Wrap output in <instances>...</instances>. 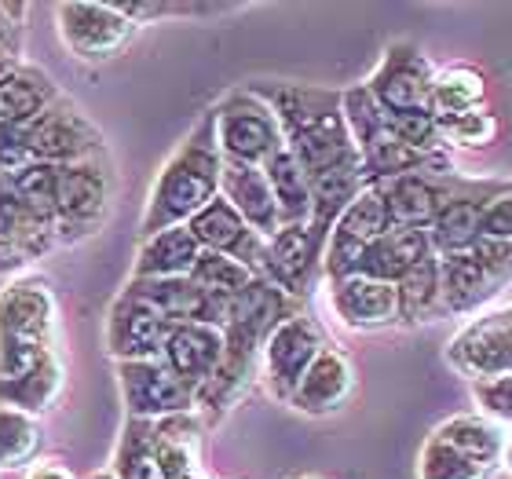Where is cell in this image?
<instances>
[{"label":"cell","instance_id":"obj_1","mask_svg":"<svg viewBox=\"0 0 512 479\" xmlns=\"http://www.w3.org/2000/svg\"><path fill=\"white\" fill-rule=\"evenodd\" d=\"M249 88L275 110L278 125L286 132V147L293 150V158L304 165L311 180L359 161V150L344 121L341 92L297 85V81H256Z\"/></svg>","mask_w":512,"mask_h":479},{"label":"cell","instance_id":"obj_2","mask_svg":"<svg viewBox=\"0 0 512 479\" xmlns=\"http://www.w3.org/2000/svg\"><path fill=\"white\" fill-rule=\"evenodd\" d=\"M220 176H224V154L216 147V121L209 110L161 165L139 220V235L150 238L169 227H187L205 205L220 198Z\"/></svg>","mask_w":512,"mask_h":479},{"label":"cell","instance_id":"obj_3","mask_svg":"<svg viewBox=\"0 0 512 479\" xmlns=\"http://www.w3.org/2000/svg\"><path fill=\"white\" fill-rule=\"evenodd\" d=\"M509 436L480 414H461L432 428L417 454V479H491L505 465Z\"/></svg>","mask_w":512,"mask_h":479},{"label":"cell","instance_id":"obj_4","mask_svg":"<svg viewBox=\"0 0 512 479\" xmlns=\"http://www.w3.org/2000/svg\"><path fill=\"white\" fill-rule=\"evenodd\" d=\"M55 297L44 278H19L0 289V381L33 370L55 352Z\"/></svg>","mask_w":512,"mask_h":479},{"label":"cell","instance_id":"obj_5","mask_svg":"<svg viewBox=\"0 0 512 479\" xmlns=\"http://www.w3.org/2000/svg\"><path fill=\"white\" fill-rule=\"evenodd\" d=\"M213 121L216 147H220L224 161H235V165L264 169L267 161L286 147V132L278 125L275 110L267 107L253 88H242V92L220 99L213 107Z\"/></svg>","mask_w":512,"mask_h":479},{"label":"cell","instance_id":"obj_6","mask_svg":"<svg viewBox=\"0 0 512 479\" xmlns=\"http://www.w3.org/2000/svg\"><path fill=\"white\" fill-rule=\"evenodd\" d=\"M512 278V245L480 238L465 253L439 256V282H443V315H469L502 293Z\"/></svg>","mask_w":512,"mask_h":479},{"label":"cell","instance_id":"obj_7","mask_svg":"<svg viewBox=\"0 0 512 479\" xmlns=\"http://www.w3.org/2000/svg\"><path fill=\"white\" fill-rule=\"evenodd\" d=\"M436 74L439 70L432 59L414 41H392L363 85L388 118H410V114H432Z\"/></svg>","mask_w":512,"mask_h":479},{"label":"cell","instance_id":"obj_8","mask_svg":"<svg viewBox=\"0 0 512 479\" xmlns=\"http://www.w3.org/2000/svg\"><path fill=\"white\" fill-rule=\"evenodd\" d=\"M392 231V216H388V202H384L381 183H366L359 198H355L344 216L333 224L330 242H326V256H322V271L330 282L337 278H352L363 253L377 238Z\"/></svg>","mask_w":512,"mask_h":479},{"label":"cell","instance_id":"obj_9","mask_svg":"<svg viewBox=\"0 0 512 479\" xmlns=\"http://www.w3.org/2000/svg\"><path fill=\"white\" fill-rule=\"evenodd\" d=\"M22 136H26L33 165L37 161L41 165H74V161H92L103 154V136L70 99H59L41 118L22 125Z\"/></svg>","mask_w":512,"mask_h":479},{"label":"cell","instance_id":"obj_10","mask_svg":"<svg viewBox=\"0 0 512 479\" xmlns=\"http://www.w3.org/2000/svg\"><path fill=\"white\" fill-rule=\"evenodd\" d=\"M322 348H326V341H322L319 322L308 319L304 311L289 315L286 322H278L271 337L264 341V352H260L267 392L275 395L278 403H289L293 392L300 388V381H304V373L311 370V362L319 359Z\"/></svg>","mask_w":512,"mask_h":479},{"label":"cell","instance_id":"obj_11","mask_svg":"<svg viewBox=\"0 0 512 479\" xmlns=\"http://www.w3.org/2000/svg\"><path fill=\"white\" fill-rule=\"evenodd\" d=\"M118 381L128 417L136 421H161V417L198 410V392L180 381L161 359L118 362Z\"/></svg>","mask_w":512,"mask_h":479},{"label":"cell","instance_id":"obj_12","mask_svg":"<svg viewBox=\"0 0 512 479\" xmlns=\"http://www.w3.org/2000/svg\"><path fill=\"white\" fill-rule=\"evenodd\" d=\"M110 205V172L99 158L59 165V183H55V224H59V242L81 238L96 231L99 220L107 216Z\"/></svg>","mask_w":512,"mask_h":479},{"label":"cell","instance_id":"obj_13","mask_svg":"<svg viewBox=\"0 0 512 479\" xmlns=\"http://www.w3.org/2000/svg\"><path fill=\"white\" fill-rule=\"evenodd\" d=\"M447 362L472 384L512 373V311L502 308L472 319L458 337H450Z\"/></svg>","mask_w":512,"mask_h":479},{"label":"cell","instance_id":"obj_14","mask_svg":"<svg viewBox=\"0 0 512 479\" xmlns=\"http://www.w3.org/2000/svg\"><path fill=\"white\" fill-rule=\"evenodd\" d=\"M55 22H59L63 44L77 59H85V63L114 59L132 41V33H136V22L125 19L114 4H85V0L59 4L55 8Z\"/></svg>","mask_w":512,"mask_h":479},{"label":"cell","instance_id":"obj_15","mask_svg":"<svg viewBox=\"0 0 512 479\" xmlns=\"http://www.w3.org/2000/svg\"><path fill=\"white\" fill-rule=\"evenodd\" d=\"M180 322H172L169 315H161L154 304L132 293L125 286L107 315V352L118 362H139V359H161L165 344H169L172 330Z\"/></svg>","mask_w":512,"mask_h":479},{"label":"cell","instance_id":"obj_16","mask_svg":"<svg viewBox=\"0 0 512 479\" xmlns=\"http://www.w3.org/2000/svg\"><path fill=\"white\" fill-rule=\"evenodd\" d=\"M465 187L469 180H461L458 172H410V176L381 183L392 227H414V231H432L439 213Z\"/></svg>","mask_w":512,"mask_h":479},{"label":"cell","instance_id":"obj_17","mask_svg":"<svg viewBox=\"0 0 512 479\" xmlns=\"http://www.w3.org/2000/svg\"><path fill=\"white\" fill-rule=\"evenodd\" d=\"M330 235L315 224H289L267 242V271L264 278L271 286L297 300L308 293L311 278L322 267Z\"/></svg>","mask_w":512,"mask_h":479},{"label":"cell","instance_id":"obj_18","mask_svg":"<svg viewBox=\"0 0 512 479\" xmlns=\"http://www.w3.org/2000/svg\"><path fill=\"white\" fill-rule=\"evenodd\" d=\"M55 242L59 227L52 216L37 213L11 191L8 180H0V275L44 256Z\"/></svg>","mask_w":512,"mask_h":479},{"label":"cell","instance_id":"obj_19","mask_svg":"<svg viewBox=\"0 0 512 479\" xmlns=\"http://www.w3.org/2000/svg\"><path fill=\"white\" fill-rule=\"evenodd\" d=\"M187 227H191L194 238L202 242L205 253H224V256H231V260H238V264H246L256 278H264L267 238L256 235L253 227L235 213V205L227 202L224 194H220L213 205H205Z\"/></svg>","mask_w":512,"mask_h":479},{"label":"cell","instance_id":"obj_20","mask_svg":"<svg viewBox=\"0 0 512 479\" xmlns=\"http://www.w3.org/2000/svg\"><path fill=\"white\" fill-rule=\"evenodd\" d=\"M330 304L341 326L355 333H377L403 322L399 289L392 282H377V278H337V282H330Z\"/></svg>","mask_w":512,"mask_h":479},{"label":"cell","instance_id":"obj_21","mask_svg":"<svg viewBox=\"0 0 512 479\" xmlns=\"http://www.w3.org/2000/svg\"><path fill=\"white\" fill-rule=\"evenodd\" d=\"M509 187H512L509 180H469V187L439 213V220L432 224V231H428L432 249H436L439 256L472 249V245L483 238V216H487V205H491L502 191H509Z\"/></svg>","mask_w":512,"mask_h":479},{"label":"cell","instance_id":"obj_22","mask_svg":"<svg viewBox=\"0 0 512 479\" xmlns=\"http://www.w3.org/2000/svg\"><path fill=\"white\" fill-rule=\"evenodd\" d=\"M224 352H227L224 330L205 326V322H180V326L172 330L165 352H161V362H165L180 381L191 384L194 392H202L205 384L216 377V370H220Z\"/></svg>","mask_w":512,"mask_h":479},{"label":"cell","instance_id":"obj_23","mask_svg":"<svg viewBox=\"0 0 512 479\" xmlns=\"http://www.w3.org/2000/svg\"><path fill=\"white\" fill-rule=\"evenodd\" d=\"M355 392V370L348 355L337 352V348H322L319 359L311 362V370L304 373V381L300 388L293 392L289 406L297 410V414H308V417H326V414H337Z\"/></svg>","mask_w":512,"mask_h":479},{"label":"cell","instance_id":"obj_24","mask_svg":"<svg viewBox=\"0 0 512 479\" xmlns=\"http://www.w3.org/2000/svg\"><path fill=\"white\" fill-rule=\"evenodd\" d=\"M220 194L235 205V213L253 227L256 235H264L267 242L282 231V209L275 202V191L267 183L264 169H253V165H235V161H224V176H220Z\"/></svg>","mask_w":512,"mask_h":479},{"label":"cell","instance_id":"obj_25","mask_svg":"<svg viewBox=\"0 0 512 479\" xmlns=\"http://www.w3.org/2000/svg\"><path fill=\"white\" fill-rule=\"evenodd\" d=\"M202 242L191 227H169L161 235H150L139 242L132 278H191L194 264L202 260Z\"/></svg>","mask_w":512,"mask_h":479},{"label":"cell","instance_id":"obj_26","mask_svg":"<svg viewBox=\"0 0 512 479\" xmlns=\"http://www.w3.org/2000/svg\"><path fill=\"white\" fill-rule=\"evenodd\" d=\"M59 99V88L44 70L11 63L8 74L0 77V125H30Z\"/></svg>","mask_w":512,"mask_h":479},{"label":"cell","instance_id":"obj_27","mask_svg":"<svg viewBox=\"0 0 512 479\" xmlns=\"http://www.w3.org/2000/svg\"><path fill=\"white\" fill-rule=\"evenodd\" d=\"M432 253V238L428 231H414V227H392L384 238H377L370 249L363 253L355 275L377 278V282H392L399 286L403 275L421 260V256Z\"/></svg>","mask_w":512,"mask_h":479},{"label":"cell","instance_id":"obj_28","mask_svg":"<svg viewBox=\"0 0 512 479\" xmlns=\"http://www.w3.org/2000/svg\"><path fill=\"white\" fill-rule=\"evenodd\" d=\"M66 370L59 352H48L33 370L11 377V381H0V406H11V410H22V414H44L52 410L55 399L63 395Z\"/></svg>","mask_w":512,"mask_h":479},{"label":"cell","instance_id":"obj_29","mask_svg":"<svg viewBox=\"0 0 512 479\" xmlns=\"http://www.w3.org/2000/svg\"><path fill=\"white\" fill-rule=\"evenodd\" d=\"M114 476L118 479H172L161 458V439L154 421L128 417L121 428L118 450H114Z\"/></svg>","mask_w":512,"mask_h":479},{"label":"cell","instance_id":"obj_30","mask_svg":"<svg viewBox=\"0 0 512 479\" xmlns=\"http://www.w3.org/2000/svg\"><path fill=\"white\" fill-rule=\"evenodd\" d=\"M267 183L275 191V202L282 209V224H311V213H315V202H311V176L304 172L293 150L282 147L275 158L264 165Z\"/></svg>","mask_w":512,"mask_h":479},{"label":"cell","instance_id":"obj_31","mask_svg":"<svg viewBox=\"0 0 512 479\" xmlns=\"http://www.w3.org/2000/svg\"><path fill=\"white\" fill-rule=\"evenodd\" d=\"M399 311L406 326L443 319V282H439V253L421 256L399 282Z\"/></svg>","mask_w":512,"mask_h":479},{"label":"cell","instance_id":"obj_32","mask_svg":"<svg viewBox=\"0 0 512 479\" xmlns=\"http://www.w3.org/2000/svg\"><path fill=\"white\" fill-rule=\"evenodd\" d=\"M480 107H487V77L465 63L443 66L432 85V118H458Z\"/></svg>","mask_w":512,"mask_h":479},{"label":"cell","instance_id":"obj_33","mask_svg":"<svg viewBox=\"0 0 512 479\" xmlns=\"http://www.w3.org/2000/svg\"><path fill=\"white\" fill-rule=\"evenodd\" d=\"M41 447V421L33 414L0 406V469H22L37 458Z\"/></svg>","mask_w":512,"mask_h":479},{"label":"cell","instance_id":"obj_34","mask_svg":"<svg viewBox=\"0 0 512 479\" xmlns=\"http://www.w3.org/2000/svg\"><path fill=\"white\" fill-rule=\"evenodd\" d=\"M344 99V121H348V132H352L355 150H366L388 128V114L377 107V99L370 96L366 85H352L341 92Z\"/></svg>","mask_w":512,"mask_h":479},{"label":"cell","instance_id":"obj_35","mask_svg":"<svg viewBox=\"0 0 512 479\" xmlns=\"http://www.w3.org/2000/svg\"><path fill=\"white\" fill-rule=\"evenodd\" d=\"M191 278L202 289H209V293H220V297H238V293H246L256 282V275L246 264H238V260H231L224 253H202Z\"/></svg>","mask_w":512,"mask_h":479},{"label":"cell","instance_id":"obj_36","mask_svg":"<svg viewBox=\"0 0 512 479\" xmlns=\"http://www.w3.org/2000/svg\"><path fill=\"white\" fill-rule=\"evenodd\" d=\"M439 132H443L447 150L450 147L483 150L498 139V118L487 107H480V110H469V114H458V118H443L439 121Z\"/></svg>","mask_w":512,"mask_h":479},{"label":"cell","instance_id":"obj_37","mask_svg":"<svg viewBox=\"0 0 512 479\" xmlns=\"http://www.w3.org/2000/svg\"><path fill=\"white\" fill-rule=\"evenodd\" d=\"M472 403L480 406V417L494 425H512V373L472 384Z\"/></svg>","mask_w":512,"mask_h":479},{"label":"cell","instance_id":"obj_38","mask_svg":"<svg viewBox=\"0 0 512 479\" xmlns=\"http://www.w3.org/2000/svg\"><path fill=\"white\" fill-rule=\"evenodd\" d=\"M33 165L30 150H26V136H22V125H0V176H11V172Z\"/></svg>","mask_w":512,"mask_h":479},{"label":"cell","instance_id":"obj_39","mask_svg":"<svg viewBox=\"0 0 512 479\" xmlns=\"http://www.w3.org/2000/svg\"><path fill=\"white\" fill-rule=\"evenodd\" d=\"M483 238L512 245V187L487 205V216H483Z\"/></svg>","mask_w":512,"mask_h":479},{"label":"cell","instance_id":"obj_40","mask_svg":"<svg viewBox=\"0 0 512 479\" xmlns=\"http://www.w3.org/2000/svg\"><path fill=\"white\" fill-rule=\"evenodd\" d=\"M15 15H22L19 4H0V59H11V52H15V33H19V26H15Z\"/></svg>","mask_w":512,"mask_h":479},{"label":"cell","instance_id":"obj_41","mask_svg":"<svg viewBox=\"0 0 512 479\" xmlns=\"http://www.w3.org/2000/svg\"><path fill=\"white\" fill-rule=\"evenodd\" d=\"M26 479H74V472L66 469L63 461H41L26 472Z\"/></svg>","mask_w":512,"mask_h":479},{"label":"cell","instance_id":"obj_42","mask_svg":"<svg viewBox=\"0 0 512 479\" xmlns=\"http://www.w3.org/2000/svg\"><path fill=\"white\" fill-rule=\"evenodd\" d=\"M505 469L512 472V436H509V443H505Z\"/></svg>","mask_w":512,"mask_h":479},{"label":"cell","instance_id":"obj_43","mask_svg":"<svg viewBox=\"0 0 512 479\" xmlns=\"http://www.w3.org/2000/svg\"><path fill=\"white\" fill-rule=\"evenodd\" d=\"M88 479H118V476H114V472L107 469V472H96V476H88Z\"/></svg>","mask_w":512,"mask_h":479},{"label":"cell","instance_id":"obj_44","mask_svg":"<svg viewBox=\"0 0 512 479\" xmlns=\"http://www.w3.org/2000/svg\"><path fill=\"white\" fill-rule=\"evenodd\" d=\"M8 66H11V59H0V77L8 74Z\"/></svg>","mask_w":512,"mask_h":479},{"label":"cell","instance_id":"obj_45","mask_svg":"<svg viewBox=\"0 0 512 479\" xmlns=\"http://www.w3.org/2000/svg\"><path fill=\"white\" fill-rule=\"evenodd\" d=\"M180 479H198V472H191V476H180Z\"/></svg>","mask_w":512,"mask_h":479},{"label":"cell","instance_id":"obj_46","mask_svg":"<svg viewBox=\"0 0 512 479\" xmlns=\"http://www.w3.org/2000/svg\"><path fill=\"white\" fill-rule=\"evenodd\" d=\"M304 479H319V476H304Z\"/></svg>","mask_w":512,"mask_h":479}]
</instances>
